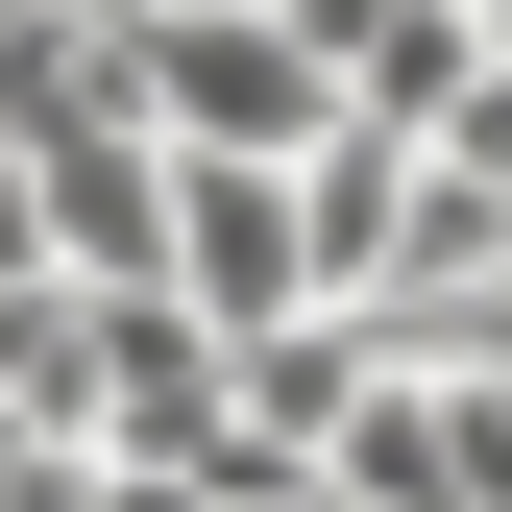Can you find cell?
I'll return each instance as SVG.
<instances>
[{
	"label": "cell",
	"mask_w": 512,
	"mask_h": 512,
	"mask_svg": "<svg viewBox=\"0 0 512 512\" xmlns=\"http://www.w3.org/2000/svg\"><path fill=\"white\" fill-rule=\"evenodd\" d=\"M122 122L147 147H317L342 74H317L293 0H122Z\"/></svg>",
	"instance_id": "6da1fadb"
},
{
	"label": "cell",
	"mask_w": 512,
	"mask_h": 512,
	"mask_svg": "<svg viewBox=\"0 0 512 512\" xmlns=\"http://www.w3.org/2000/svg\"><path fill=\"white\" fill-rule=\"evenodd\" d=\"M147 269L196 293L220 342H244V317H293V293H317V244H293V147H171V244H147Z\"/></svg>",
	"instance_id": "7a4b0ae2"
},
{
	"label": "cell",
	"mask_w": 512,
	"mask_h": 512,
	"mask_svg": "<svg viewBox=\"0 0 512 512\" xmlns=\"http://www.w3.org/2000/svg\"><path fill=\"white\" fill-rule=\"evenodd\" d=\"M25 220H49V269H74V293H122V269H147V244H171V147H147V122H49V147H25Z\"/></svg>",
	"instance_id": "3957f363"
},
{
	"label": "cell",
	"mask_w": 512,
	"mask_h": 512,
	"mask_svg": "<svg viewBox=\"0 0 512 512\" xmlns=\"http://www.w3.org/2000/svg\"><path fill=\"white\" fill-rule=\"evenodd\" d=\"M74 439V269H0V464Z\"/></svg>",
	"instance_id": "277c9868"
}]
</instances>
